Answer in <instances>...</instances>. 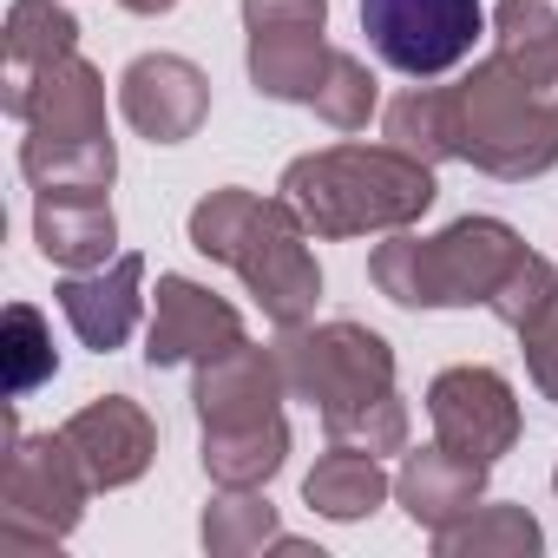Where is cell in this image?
<instances>
[{
  "instance_id": "1",
  "label": "cell",
  "mask_w": 558,
  "mask_h": 558,
  "mask_svg": "<svg viewBox=\"0 0 558 558\" xmlns=\"http://www.w3.org/2000/svg\"><path fill=\"white\" fill-rule=\"evenodd\" d=\"M191 250L236 269L243 290L263 303L276 329H296L323 303V263L310 250V223L290 210V197H256L243 184H223L191 204Z\"/></svg>"
},
{
  "instance_id": "2",
  "label": "cell",
  "mask_w": 558,
  "mask_h": 558,
  "mask_svg": "<svg viewBox=\"0 0 558 558\" xmlns=\"http://www.w3.org/2000/svg\"><path fill=\"white\" fill-rule=\"evenodd\" d=\"M290 210L310 223V236H375V230H408L434 210L440 184L434 165L408 158L401 145H329L310 151L276 184Z\"/></svg>"
},
{
  "instance_id": "3",
  "label": "cell",
  "mask_w": 558,
  "mask_h": 558,
  "mask_svg": "<svg viewBox=\"0 0 558 558\" xmlns=\"http://www.w3.org/2000/svg\"><path fill=\"white\" fill-rule=\"evenodd\" d=\"M525 256L519 230L499 217H460L440 236H408L395 230L368 256V283L401 303V310H486L493 290L506 283V269Z\"/></svg>"
},
{
  "instance_id": "4",
  "label": "cell",
  "mask_w": 558,
  "mask_h": 558,
  "mask_svg": "<svg viewBox=\"0 0 558 558\" xmlns=\"http://www.w3.org/2000/svg\"><path fill=\"white\" fill-rule=\"evenodd\" d=\"M453 112H460V165L499 184H525L558 165V106L538 99L499 53L473 60V73L453 86Z\"/></svg>"
},
{
  "instance_id": "5",
  "label": "cell",
  "mask_w": 558,
  "mask_h": 558,
  "mask_svg": "<svg viewBox=\"0 0 558 558\" xmlns=\"http://www.w3.org/2000/svg\"><path fill=\"white\" fill-rule=\"evenodd\" d=\"M93 473L66 447V434H14L0 473V551H53L93 499Z\"/></svg>"
},
{
  "instance_id": "6",
  "label": "cell",
  "mask_w": 558,
  "mask_h": 558,
  "mask_svg": "<svg viewBox=\"0 0 558 558\" xmlns=\"http://www.w3.org/2000/svg\"><path fill=\"white\" fill-rule=\"evenodd\" d=\"M276 362H283L290 395L316 414L362 408L395 388V349L362 323H296L276 336Z\"/></svg>"
},
{
  "instance_id": "7",
  "label": "cell",
  "mask_w": 558,
  "mask_h": 558,
  "mask_svg": "<svg viewBox=\"0 0 558 558\" xmlns=\"http://www.w3.org/2000/svg\"><path fill=\"white\" fill-rule=\"evenodd\" d=\"M486 27L480 0H362V34L381 66L408 80H440L473 60Z\"/></svg>"
},
{
  "instance_id": "8",
  "label": "cell",
  "mask_w": 558,
  "mask_h": 558,
  "mask_svg": "<svg viewBox=\"0 0 558 558\" xmlns=\"http://www.w3.org/2000/svg\"><path fill=\"white\" fill-rule=\"evenodd\" d=\"M427 421H434V440L460 460H480V466H499V453L519 447V395L499 368L486 362H460V368H440L427 381Z\"/></svg>"
},
{
  "instance_id": "9",
  "label": "cell",
  "mask_w": 558,
  "mask_h": 558,
  "mask_svg": "<svg viewBox=\"0 0 558 558\" xmlns=\"http://www.w3.org/2000/svg\"><path fill=\"white\" fill-rule=\"evenodd\" d=\"M243 316L191 283V276H158V290H151V329H145V368H197V362H217L230 349H243Z\"/></svg>"
},
{
  "instance_id": "10",
  "label": "cell",
  "mask_w": 558,
  "mask_h": 558,
  "mask_svg": "<svg viewBox=\"0 0 558 558\" xmlns=\"http://www.w3.org/2000/svg\"><path fill=\"white\" fill-rule=\"evenodd\" d=\"M119 112L151 145H184L210 119V80L184 53H138L119 73Z\"/></svg>"
},
{
  "instance_id": "11",
  "label": "cell",
  "mask_w": 558,
  "mask_h": 558,
  "mask_svg": "<svg viewBox=\"0 0 558 558\" xmlns=\"http://www.w3.org/2000/svg\"><path fill=\"white\" fill-rule=\"evenodd\" d=\"M60 434H66V447L80 453V466L93 473L99 493H119V486L145 480V466L158 460V427H151V414H145L138 401H125V395L86 401L80 414H66Z\"/></svg>"
},
{
  "instance_id": "12",
  "label": "cell",
  "mask_w": 558,
  "mask_h": 558,
  "mask_svg": "<svg viewBox=\"0 0 558 558\" xmlns=\"http://www.w3.org/2000/svg\"><path fill=\"white\" fill-rule=\"evenodd\" d=\"M60 310H66L73 336H80L93 355L125 349L132 329H138V316H145V256H138V250H119V256L99 263V269H66Z\"/></svg>"
},
{
  "instance_id": "13",
  "label": "cell",
  "mask_w": 558,
  "mask_h": 558,
  "mask_svg": "<svg viewBox=\"0 0 558 558\" xmlns=\"http://www.w3.org/2000/svg\"><path fill=\"white\" fill-rule=\"evenodd\" d=\"M283 362L276 349H230L217 362H197V388H191V408H197V427H250V421H269L283 414Z\"/></svg>"
},
{
  "instance_id": "14",
  "label": "cell",
  "mask_w": 558,
  "mask_h": 558,
  "mask_svg": "<svg viewBox=\"0 0 558 558\" xmlns=\"http://www.w3.org/2000/svg\"><path fill=\"white\" fill-rule=\"evenodd\" d=\"M34 138H106V73L93 60H53L47 73L27 80L21 112Z\"/></svg>"
},
{
  "instance_id": "15",
  "label": "cell",
  "mask_w": 558,
  "mask_h": 558,
  "mask_svg": "<svg viewBox=\"0 0 558 558\" xmlns=\"http://www.w3.org/2000/svg\"><path fill=\"white\" fill-rule=\"evenodd\" d=\"M486 473H493V466L460 460V453H447V447L434 440V447H421V453L401 460V473H395V499H401L408 519L434 538V532L460 525V519L486 499Z\"/></svg>"
},
{
  "instance_id": "16",
  "label": "cell",
  "mask_w": 558,
  "mask_h": 558,
  "mask_svg": "<svg viewBox=\"0 0 558 558\" xmlns=\"http://www.w3.org/2000/svg\"><path fill=\"white\" fill-rule=\"evenodd\" d=\"M34 243L53 269H99L119 250V217H112L106 191H40Z\"/></svg>"
},
{
  "instance_id": "17",
  "label": "cell",
  "mask_w": 558,
  "mask_h": 558,
  "mask_svg": "<svg viewBox=\"0 0 558 558\" xmlns=\"http://www.w3.org/2000/svg\"><path fill=\"white\" fill-rule=\"evenodd\" d=\"M250 34V86L276 106H310L329 66V40L310 21H283V27H243Z\"/></svg>"
},
{
  "instance_id": "18",
  "label": "cell",
  "mask_w": 558,
  "mask_h": 558,
  "mask_svg": "<svg viewBox=\"0 0 558 558\" xmlns=\"http://www.w3.org/2000/svg\"><path fill=\"white\" fill-rule=\"evenodd\" d=\"M80 53V21L66 0H14L8 8V80H0V106L8 119L21 112V93L34 73H47L53 60Z\"/></svg>"
},
{
  "instance_id": "19",
  "label": "cell",
  "mask_w": 558,
  "mask_h": 558,
  "mask_svg": "<svg viewBox=\"0 0 558 558\" xmlns=\"http://www.w3.org/2000/svg\"><path fill=\"white\" fill-rule=\"evenodd\" d=\"M197 460H204L210 486H269L290 460V421L269 414L250 427H204Z\"/></svg>"
},
{
  "instance_id": "20",
  "label": "cell",
  "mask_w": 558,
  "mask_h": 558,
  "mask_svg": "<svg viewBox=\"0 0 558 558\" xmlns=\"http://www.w3.org/2000/svg\"><path fill=\"white\" fill-rule=\"evenodd\" d=\"M493 53L538 93L558 106V14L545 0H499L493 8Z\"/></svg>"
},
{
  "instance_id": "21",
  "label": "cell",
  "mask_w": 558,
  "mask_h": 558,
  "mask_svg": "<svg viewBox=\"0 0 558 558\" xmlns=\"http://www.w3.org/2000/svg\"><path fill=\"white\" fill-rule=\"evenodd\" d=\"M21 178L34 191H112L119 145L106 138H21Z\"/></svg>"
},
{
  "instance_id": "22",
  "label": "cell",
  "mask_w": 558,
  "mask_h": 558,
  "mask_svg": "<svg viewBox=\"0 0 558 558\" xmlns=\"http://www.w3.org/2000/svg\"><path fill=\"white\" fill-rule=\"evenodd\" d=\"M388 493H395V480L381 473V460H375V453H355V447H329V453L310 466V480H303V499H310L323 519H336V525L368 519Z\"/></svg>"
},
{
  "instance_id": "23",
  "label": "cell",
  "mask_w": 558,
  "mask_h": 558,
  "mask_svg": "<svg viewBox=\"0 0 558 558\" xmlns=\"http://www.w3.org/2000/svg\"><path fill=\"white\" fill-rule=\"evenodd\" d=\"M388 145H401L421 165H447L460 158V112H453V86H408L388 112Z\"/></svg>"
},
{
  "instance_id": "24",
  "label": "cell",
  "mask_w": 558,
  "mask_h": 558,
  "mask_svg": "<svg viewBox=\"0 0 558 558\" xmlns=\"http://www.w3.org/2000/svg\"><path fill=\"white\" fill-rule=\"evenodd\" d=\"M197 538L210 558H250V551L283 538V519H276L263 486H217V499L197 519Z\"/></svg>"
},
{
  "instance_id": "25",
  "label": "cell",
  "mask_w": 558,
  "mask_h": 558,
  "mask_svg": "<svg viewBox=\"0 0 558 558\" xmlns=\"http://www.w3.org/2000/svg\"><path fill=\"white\" fill-rule=\"evenodd\" d=\"M434 551L440 558H538L545 551V532L525 506H473L460 525L434 532Z\"/></svg>"
},
{
  "instance_id": "26",
  "label": "cell",
  "mask_w": 558,
  "mask_h": 558,
  "mask_svg": "<svg viewBox=\"0 0 558 558\" xmlns=\"http://www.w3.org/2000/svg\"><path fill=\"white\" fill-rule=\"evenodd\" d=\"M0 368H8V395H34L60 375L53 329L34 303H8V316H0Z\"/></svg>"
},
{
  "instance_id": "27",
  "label": "cell",
  "mask_w": 558,
  "mask_h": 558,
  "mask_svg": "<svg viewBox=\"0 0 558 558\" xmlns=\"http://www.w3.org/2000/svg\"><path fill=\"white\" fill-rule=\"evenodd\" d=\"M375 106H381V93H375L368 60L336 47L329 66H323V86H316V99H310V112H316L323 125H336V132H362V125L375 119Z\"/></svg>"
},
{
  "instance_id": "28",
  "label": "cell",
  "mask_w": 558,
  "mask_h": 558,
  "mask_svg": "<svg viewBox=\"0 0 558 558\" xmlns=\"http://www.w3.org/2000/svg\"><path fill=\"white\" fill-rule=\"evenodd\" d=\"M323 434H329V447H355V453H375V460L408 453V401L388 388L362 408H336V414H323Z\"/></svg>"
},
{
  "instance_id": "29",
  "label": "cell",
  "mask_w": 558,
  "mask_h": 558,
  "mask_svg": "<svg viewBox=\"0 0 558 558\" xmlns=\"http://www.w3.org/2000/svg\"><path fill=\"white\" fill-rule=\"evenodd\" d=\"M551 303H558V269H551L538 250H525V256L506 269V283L493 290V303H486V310H493V323H506V329L519 336V329H532Z\"/></svg>"
},
{
  "instance_id": "30",
  "label": "cell",
  "mask_w": 558,
  "mask_h": 558,
  "mask_svg": "<svg viewBox=\"0 0 558 558\" xmlns=\"http://www.w3.org/2000/svg\"><path fill=\"white\" fill-rule=\"evenodd\" d=\"M519 349H525V375H532V388L558 408V303H551L532 329H519Z\"/></svg>"
},
{
  "instance_id": "31",
  "label": "cell",
  "mask_w": 558,
  "mask_h": 558,
  "mask_svg": "<svg viewBox=\"0 0 558 558\" xmlns=\"http://www.w3.org/2000/svg\"><path fill=\"white\" fill-rule=\"evenodd\" d=\"M119 8H125V14H145V21H151V14H171L178 0H119Z\"/></svg>"
},
{
  "instance_id": "32",
  "label": "cell",
  "mask_w": 558,
  "mask_h": 558,
  "mask_svg": "<svg viewBox=\"0 0 558 558\" xmlns=\"http://www.w3.org/2000/svg\"><path fill=\"white\" fill-rule=\"evenodd\" d=\"M551 493H558V466H551Z\"/></svg>"
}]
</instances>
